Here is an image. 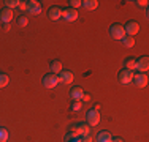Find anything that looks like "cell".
I'll return each instance as SVG.
<instances>
[{
  "mask_svg": "<svg viewBox=\"0 0 149 142\" xmlns=\"http://www.w3.org/2000/svg\"><path fill=\"white\" fill-rule=\"evenodd\" d=\"M109 35H111V38H114V40H122V38L125 37L124 26H120V24H113V26L109 27Z\"/></svg>",
  "mask_w": 149,
  "mask_h": 142,
  "instance_id": "1",
  "label": "cell"
},
{
  "mask_svg": "<svg viewBox=\"0 0 149 142\" xmlns=\"http://www.w3.org/2000/svg\"><path fill=\"white\" fill-rule=\"evenodd\" d=\"M57 84H59V77H57V74H54V73H48V74H45V77H43V85H45L46 88H54Z\"/></svg>",
  "mask_w": 149,
  "mask_h": 142,
  "instance_id": "2",
  "label": "cell"
},
{
  "mask_svg": "<svg viewBox=\"0 0 149 142\" xmlns=\"http://www.w3.org/2000/svg\"><path fill=\"white\" fill-rule=\"evenodd\" d=\"M118 79H119V82L120 84H124V85H127V84H130L132 82V79H133V71H130V70H120L119 71V74H118Z\"/></svg>",
  "mask_w": 149,
  "mask_h": 142,
  "instance_id": "3",
  "label": "cell"
},
{
  "mask_svg": "<svg viewBox=\"0 0 149 142\" xmlns=\"http://www.w3.org/2000/svg\"><path fill=\"white\" fill-rule=\"evenodd\" d=\"M86 117H87V125L89 126H95V125H98V122H100V112L94 111V109H89L87 114H86Z\"/></svg>",
  "mask_w": 149,
  "mask_h": 142,
  "instance_id": "4",
  "label": "cell"
},
{
  "mask_svg": "<svg viewBox=\"0 0 149 142\" xmlns=\"http://www.w3.org/2000/svg\"><path fill=\"white\" fill-rule=\"evenodd\" d=\"M132 82H133L135 85H136V87H140V88L146 87V84H148V76H146V73H138V74H133Z\"/></svg>",
  "mask_w": 149,
  "mask_h": 142,
  "instance_id": "5",
  "label": "cell"
},
{
  "mask_svg": "<svg viewBox=\"0 0 149 142\" xmlns=\"http://www.w3.org/2000/svg\"><path fill=\"white\" fill-rule=\"evenodd\" d=\"M135 68L140 71V73H146L148 68H149V59L148 57H140V59H136V62H135Z\"/></svg>",
  "mask_w": 149,
  "mask_h": 142,
  "instance_id": "6",
  "label": "cell"
},
{
  "mask_svg": "<svg viewBox=\"0 0 149 142\" xmlns=\"http://www.w3.org/2000/svg\"><path fill=\"white\" fill-rule=\"evenodd\" d=\"M124 30H125V33L129 35V37H133L135 33L140 32V26H138V22H135V21H129V22L124 26Z\"/></svg>",
  "mask_w": 149,
  "mask_h": 142,
  "instance_id": "7",
  "label": "cell"
},
{
  "mask_svg": "<svg viewBox=\"0 0 149 142\" xmlns=\"http://www.w3.org/2000/svg\"><path fill=\"white\" fill-rule=\"evenodd\" d=\"M57 77H59V82H63V84H72L73 79H74L73 73H72V71H68V70H62L57 74Z\"/></svg>",
  "mask_w": 149,
  "mask_h": 142,
  "instance_id": "8",
  "label": "cell"
},
{
  "mask_svg": "<svg viewBox=\"0 0 149 142\" xmlns=\"http://www.w3.org/2000/svg\"><path fill=\"white\" fill-rule=\"evenodd\" d=\"M62 16H63V19H65V21L73 22V21L78 19V11H76V10H73V8H67V10H63V11H62Z\"/></svg>",
  "mask_w": 149,
  "mask_h": 142,
  "instance_id": "9",
  "label": "cell"
},
{
  "mask_svg": "<svg viewBox=\"0 0 149 142\" xmlns=\"http://www.w3.org/2000/svg\"><path fill=\"white\" fill-rule=\"evenodd\" d=\"M11 19H13V10H10V8H2L0 10V21H2V22L8 24Z\"/></svg>",
  "mask_w": 149,
  "mask_h": 142,
  "instance_id": "10",
  "label": "cell"
},
{
  "mask_svg": "<svg viewBox=\"0 0 149 142\" xmlns=\"http://www.w3.org/2000/svg\"><path fill=\"white\" fill-rule=\"evenodd\" d=\"M48 16H49V19L57 21V19L62 17V10H60L59 6H51V8H49V11H48Z\"/></svg>",
  "mask_w": 149,
  "mask_h": 142,
  "instance_id": "11",
  "label": "cell"
},
{
  "mask_svg": "<svg viewBox=\"0 0 149 142\" xmlns=\"http://www.w3.org/2000/svg\"><path fill=\"white\" fill-rule=\"evenodd\" d=\"M83 95H84L83 87H73L72 90H70V97H72L73 101H79V99L83 98Z\"/></svg>",
  "mask_w": 149,
  "mask_h": 142,
  "instance_id": "12",
  "label": "cell"
},
{
  "mask_svg": "<svg viewBox=\"0 0 149 142\" xmlns=\"http://www.w3.org/2000/svg\"><path fill=\"white\" fill-rule=\"evenodd\" d=\"M27 13L30 14H40L41 13V5L35 0H30L29 2V8H27Z\"/></svg>",
  "mask_w": 149,
  "mask_h": 142,
  "instance_id": "13",
  "label": "cell"
},
{
  "mask_svg": "<svg viewBox=\"0 0 149 142\" xmlns=\"http://www.w3.org/2000/svg\"><path fill=\"white\" fill-rule=\"evenodd\" d=\"M62 70H63V65H62V62H60V60H52V62H51V73H54V74H59Z\"/></svg>",
  "mask_w": 149,
  "mask_h": 142,
  "instance_id": "14",
  "label": "cell"
},
{
  "mask_svg": "<svg viewBox=\"0 0 149 142\" xmlns=\"http://www.w3.org/2000/svg\"><path fill=\"white\" fill-rule=\"evenodd\" d=\"M113 139V136L108 133V131H100L97 134V142H109Z\"/></svg>",
  "mask_w": 149,
  "mask_h": 142,
  "instance_id": "15",
  "label": "cell"
},
{
  "mask_svg": "<svg viewBox=\"0 0 149 142\" xmlns=\"http://www.w3.org/2000/svg\"><path fill=\"white\" fill-rule=\"evenodd\" d=\"M81 5L89 11V10H95V8H97L98 2H97V0H84V2H81Z\"/></svg>",
  "mask_w": 149,
  "mask_h": 142,
  "instance_id": "16",
  "label": "cell"
},
{
  "mask_svg": "<svg viewBox=\"0 0 149 142\" xmlns=\"http://www.w3.org/2000/svg\"><path fill=\"white\" fill-rule=\"evenodd\" d=\"M63 142H81V137L73 134V133H67L63 136Z\"/></svg>",
  "mask_w": 149,
  "mask_h": 142,
  "instance_id": "17",
  "label": "cell"
},
{
  "mask_svg": "<svg viewBox=\"0 0 149 142\" xmlns=\"http://www.w3.org/2000/svg\"><path fill=\"white\" fill-rule=\"evenodd\" d=\"M122 44L125 46V48H133V46H135L133 37H129V35H127V37H124L122 38Z\"/></svg>",
  "mask_w": 149,
  "mask_h": 142,
  "instance_id": "18",
  "label": "cell"
},
{
  "mask_svg": "<svg viewBox=\"0 0 149 142\" xmlns=\"http://www.w3.org/2000/svg\"><path fill=\"white\" fill-rule=\"evenodd\" d=\"M78 125H79V130H81V136L91 134V126L87 125V123H78Z\"/></svg>",
  "mask_w": 149,
  "mask_h": 142,
  "instance_id": "19",
  "label": "cell"
},
{
  "mask_svg": "<svg viewBox=\"0 0 149 142\" xmlns=\"http://www.w3.org/2000/svg\"><path fill=\"white\" fill-rule=\"evenodd\" d=\"M135 62H136V59L129 57V59L125 60V70H130V71H132V70L135 68Z\"/></svg>",
  "mask_w": 149,
  "mask_h": 142,
  "instance_id": "20",
  "label": "cell"
},
{
  "mask_svg": "<svg viewBox=\"0 0 149 142\" xmlns=\"http://www.w3.org/2000/svg\"><path fill=\"white\" fill-rule=\"evenodd\" d=\"M19 0H6L5 2V8H10V10H13V8H16V6H19Z\"/></svg>",
  "mask_w": 149,
  "mask_h": 142,
  "instance_id": "21",
  "label": "cell"
},
{
  "mask_svg": "<svg viewBox=\"0 0 149 142\" xmlns=\"http://www.w3.org/2000/svg\"><path fill=\"white\" fill-rule=\"evenodd\" d=\"M8 76L6 74H3V73H0V88H3V87H6L8 85Z\"/></svg>",
  "mask_w": 149,
  "mask_h": 142,
  "instance_id": "22",
  "label": "cell"
},
{
  "mask_svg": "<svg viewBox=\"0 0 149 142\" xmlns=\"http://www.w3.org/2000/svg\"><path fill=\"white\" fill-rule=\"evenodd\" d=\"M8 139V131L5 128H0V142H6Z\"/></svg>",
  "mask_w": 149,
  "mask_h": 142,
  "instance_id": "23",
  "label": "cell"
},
{
  "mask_svg": "<svg viewBox=\"0 0 149 142\" xmlns=\"http://www.w3.org/2000/svg\"><path fill=\"white\" fill-rule=\"evenodd\" d=\"M81 108H83L81 101H73V103H72V108H70V111H72V112H76V111H79Z\"/></svg>",
  "mask_w": 149,
  "mask_h": 142,
  "instance_id": "24",
  "label": "cell"
},
{
  "mask_svg": "<svg viewBox=\"0 0 149 142\" xmlns=\"http://www.w3.org/2000/svg\"><path fill=\"white\" fill-rule=\"evenodd\" d=\"M17 24H19L21 27H24V26H27V24H29V19H27L26 16H21V17H17Z\"/></svg>",
  "mask_w": 149,
  "mask_h": 142,
  "instance_id": "25",
  "label": "cell"
},
{
  "mask_svg": "<svg viewBox=\"0 0 149 142\" xmlns=\"http://www.w3.org/2000/svg\"><path fill=\"white\" fill-rule=\"evenodd\" d=\"M68 3H70V6H72L73 10H76L78 6H81V0H70Z\"/></svg>",
  "mask_w": 149,
  "mask_h": 142,
  "instance_id": "26",
  "label": "cell"
},
{
  "mask_svg": "<svg viewBox=\"0 0 149 142\" xmlns=\"http://www.w3.org/2000/svg\"><path fill=\"white\" fill-rule=\"evenodd\" d=\"M81 142H92V134H84V136H79Z\"/></svg>",
  "mask_w": 149,
  "mask_h": 142,
  "instance_id": "27",
  "label": "cell"
},
{
  "mask_svg": "<svg viewBox=\"0 0 149 142\" xmlns=\"http://www.w3.org/2000/svg\"><path fill=\"white\" fill-rule=\"evenodd\" d=\"M19 8L22 10V11H27V8H29V2H21L19 3Z\"/></svg>",
  "mask_w": 149,
  "mask_h": 142,
  "instance_id": "28",
  "label": "cell"
},
{
  "mask_svg": "<svg viewBox=\"0 0 149 142\" xmlns=\"http://www.w3.org/2000/svg\"><path fill=\"white\" fill-rule=\"evenodd\" d=\"M136 3H138L140 6H146V5H148V0H140V2H136Z\"/></svg>",
  "mask_w": 149,
  "mask_h": 142,
  "instance_id": "29",
  "label": "cell"
},
{
  "mask_svg": "<svg viewBox=\"0 0 149 142\" xmlns=\"http://www.w3.org/2000/svg\"><path fill=\"white\" fill-rule=\"evenodd\" d=\"M81 99H83V101H91V95H86V93H84Z\"/></svg>",
  "mask_w": 149,
  "mask_h": 142,
  "instance_id": "30",
  "label": "cell"
},
{
  "mask_svg": "<svg viewBox=\"0 0 149 142\" xmlns=\"http://www.w3.org/2000/svg\"><path fill=\"white\" fill-rule=\"evenodd\" d=\"M109 142H124L122 139H120V137H114V139H111Z\"/></svg>",
  "mask_w": 149,
  "mask_h": 142,
  "instance_id": "31",
  "label": "cell"
},
{
  "mask_svg": "<svg viewBox=\"0 0 149 142\" xmlns=\"http://www.w3.org/2000/svg\"><path fill=\"white\" fill-rule=\"evenodd\" d=\"M94 111L100 112V104H94Z\"/></svg>",
  "mask_w": 149,
  "mask_h": 142,
  "instance_id": "32",
  "label": "cell"
},
{
  "mask_svg": "<svg viewBox=\"0 0 149 142\" xmlns=\"http://www.w3.org/2000/svg\"><path fill=\"white\" fill-rule=\"evenodd\" d=\"M0 22H2V21H0Z\"/></svg>",
  "mask_w": 149,
  "mask_h": 142,
  "instance_id": "33",
  "label": "cell"
}]
</instances>
